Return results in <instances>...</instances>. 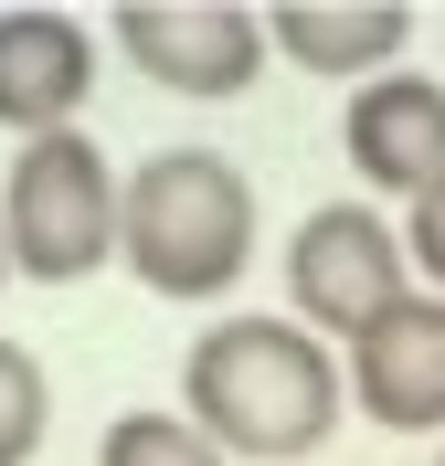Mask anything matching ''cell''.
Wrapping results in <instances>:
<instances>
[{"label":"cell","mask_w":445,"mask_h":466,"mask_svg":"<svg viewBox=\"0 0 445 466\" xmlns=\"http://www.w3.org/2000/svg\"><path fill=\"white\" fill-rule=\"evenodd\" d=\"M96 43L106 32L75 22V11H43V0H11L0 11V138H64L86 127L96 96Z\"/></svg>","instance_id":"cell-6"},{"label":"cell","mask_w":445,"mask_h":466,"mask_svg":"<svg viewBox=\"0 0 445 466\" xmlns=\"http://www.w3.org/2000/svg\"><path fill=\"white\" fill-rule=\"evenodd\" d=\"M414 297V255H403V223L382 202H319L297 212L287 233V308L297 329H319V339H371Z\"/></svg>","instance_id":"cell-4"},{"label":"cell","mask_w":445,"mask_h":466,"mask_svg":"<svg viewBox=\"0 0 445 466\" xmlns=\"http://www.w3.org/2000/svg\"><path fill=\"white\" fill-rule=\"evenodd\" d=\"M255 255V180L223 148H159L127 170V223H117V265L170 308H212L244 287Z\"/></svg>","instance_id":"cell-2"},{"label":"cell","mask_w":445,"mask_h":466,"mask_svg":"<svg viewBox=\"0 0 445 466\" xmlns=\"http://www.w3.org/2000/svg\"><path fill=\"white\" fill-rule=\"evenodd\" d=\"M96 466H234V456H223L191 413H159V403H148V413H117V424L96 435Z\"/></svg>","instance_id":"cell-10"},{"label":"cell","mask_w":445,"mask_h":466,"mask_svg":"<svg viewBox=\"0 0 445 466\" xmlns=\"http://www.w3.org/2000/svg\"><path fill=\"white\" fill-rule=\"evenodd\" d=\"M403 255H414V276H424V297H445V180L414 202V223H403Z\"/></svg>","instance_id":"cell-12"},{"label":"cell","mask_w":445,"mask_h":466,"mask_svg":"<svg viewBox=\"0 0 445 466\" xmlns=\"http://www.w3.org/2000/svg\"><path fill=\"white\" fill-rule=\"evenodd\" d=\"M339 148H350L360 191H382V202L414 212L424 191L445 180V86L435 75H371V86L339 106Z\"/></svg>","instance_id":"cell-7"},{"label":"cell","mask_w":445,"mask_h":466,"mask_svg":"<svg viewBox=\"0 0 445 466\" xmlns=\"http://www.w3.org/2000/svg\"><path fill=\"white\" fill-rule=\"evenodd\" d=\"M0 287H11V233H0Z\"/></svg>","instance_id":"cell-13"},{"label":"cell","mask_w":445,"mask_h":466,"mask_svg":"<svg viewBox=\"0 0 445 466\" xmlns=\"http://www.w3.org/2000/svg\"><path fill=\"white\" fill-rule=\"evenodd\" d=\"M276 54L297 64V75H339V86H371V75H392L403 64V43H414V11L403 0H287V11H266Z\"/></svg>","instance_id":"cell-9"},{"label":"cell","mask_w":445,"mask_h":466,"mask_svg":"<svg viewBox=\"0 0 445 466\" xmlns=\"http://www.w3.org/2000/svg\"><path fill=\"white\" fill-rule=\"evenodd\" d=\"M54 435V381L22 339H0V466H32Z\"/></svg>","instance_id":"cell-11"},{"label":"cell","mask_w":445,"mask_h":466,"mask_svg":"<svg viewBox=\"0 0 445 466\" xmlns=\"http://www.w3.org/2000/svg\"><path fill=\"white\" fill-rule=\"evenodd\" d=\"M106 43L159 96H191V106L244 96L266 75V54H276L266 11H244V0H127V11H106Z\"/></svg>","instance_id":"cell-5"},{"label":"cell","mask_w":445,"mask_h":466,"mask_svg":"<svg viewBox=\"0 0 445 466\" xmlns=\"http://www.w3.org/2000/svg\"><path fill=\"white\" fill-rule=\"evenodd\" d=\"M180 413L234 466H308L350 413V360L297 319H212L180 360Z\"/></svg>","instance_id":"cell-1"},{"label":"cell","mask_w":445,"mask_h":466,"mask_svg":"<svg viewBox=\"0 0 445 466\" xmlns=\"http://www.w3.org/2000/svg\"><path fill=\"white\" fill-rule=\"evenodd\" d=\"M117 223H127V180H117V159L86 127L11 148V170H0L11 276H32V287H86L96 265H117Z\"/></svg>","instance_id":"cell-3"},{"label":"cell","mask_w":445,"mask_h":466,"mask_svg":"<svg viewBox=\"0 0 445 466\" xmlns=\"http://www.w3.org/2000/svg\"><path fill=\"white\" fill-rule=\"evenodd\" d=\"M435 466H445V456H435Z\"/></svg>","instance_id":"cell-14"},{"label":"cell","mask_w":445,"mask_h":466,"mask_svg":"<svg viewBox=\"0 0 445 466\" xmlns=\"http://www.w3.org/2000/svg\"><path fill=\"white\" fill-rule=\"evenodd\" d=\"M339 360H350V413L360 424H382V435H445V297L414 287Z\"/></svg>","instance_id":"cell-8"}]
</instances>
